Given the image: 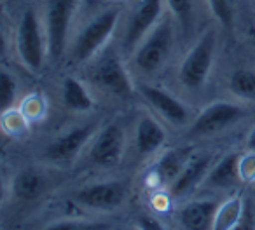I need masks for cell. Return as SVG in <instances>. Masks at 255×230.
Masks as SVG:
<instances>
[{"label": "cell", "instance_id": "1", "mask_svg": "<svg viewBox=\"0 0 255 230\" xmlns=\"http://www.w3.org/2000/svg\"><path fill=\"white\" fill-rule=\"evenodd\" d=\"M215 53L217 35L213 30H206L187 51L178 68V82L187 91H201L206 85L215 65Z\"/></svg>", "mask_w": 255, "mask_h": 230}, {"label": "cell", "instance_id": "2", "mask_svg": "<svg viewBox=\"0 0 255 230\" xmlns=\"http://www.w3.org/2000/svg\"><path fill=\"white\" fill-rule=\"evenodd\" d=\"M121 18V11L116 7L105 9L100 14L93 16L74 37L70 46V56L75 63H86L102 51L116 32Z\"/></svg>", "mask_w": 255, "mask_h": 230}, {"label": "cell", "instance_id": "3", "mask_svg": "<svg viewBox=\"0 0 255 230\" xmlns=\"http://www.w3.org/2000/svg\"><path fill=\"white\" fill-rule=\"evenodd\" d=\"M175 44V32L171 19L163 18L133 51V63L145 75L157 74L166 65Z\"/></svg>", "mask_w": 255, "mask_h": 230}, {"label": "cell", "instance_id": "4", "mask_svg": "<svg viewBox=\"0 0 255 230\" xmlns=\"http://www.w3.org/2000/svg\"><path fill=\"white\" fill-rule=\"evenodd\" d=\"M16 51L28 70L39 72L44 67V60L47 56L46 30L40 25L37 11L32 7L23 11L16 26Z\"/></svg>", "mask_w": 255, "mask_h": 230}, {"label": "cell", "instance_id": "5", "mask_svg": "<svg viewBox=\"0 0 255 230\" xmlns=\"http://www.w3.org/2000/svg\"><path fill=\"white\" fill-rule=\"evenodd\" d=\"M77 9V0H47L44 12V30L47 39V56L58 61L68 46L72 19Z\"/></svg>", "mask_w": 255, "mask_h": 230}, {"label": "cell", "instance_id": "6", "mask_svg": "<svg viewBox=\"0 0 255 230\" xmlns=\"http://www.w3.org/2000/svg\"><path fill=\"white\" fill-rule=\"evenodd\" d=\"M247 115L245 106L231 101H213L206 105L191 124V138H206L231 128Z\"/></svg>", "mask_w": 255, "mask_h": 230}, {"label": "cell", "instance_id": "7", "mask_svg": "<svg viewBox=\"0 0 255 230\" xmlns=\"http://www.w3.org/2000/svg\"><path fill=\"white\" fill-rule=\"evenodd\" d=\"M96 133V128L93 124L77 126V128L68 129L67 133L56 136L47 143L44 150V160L53 166H67L77 159L79 153L84 150L86 145L93 140Z\"/></svg>", "mask_w": 255, "mask_h": 230}, {"label": "cell", "instance_id": "8", "mask_svg": "<svg viewBox=\"0 0 255 230\" xmlns=\"http://www.w3.org/2000/svg\"><path fill=\"white\" fill-rule=\"evenodd\" d=\"M164 0H138L136 7L129 14L126 28L123 33V47L128 53L138 47L147 33L163 19Z\"/></svg>", "mask_w": 255, "mask_h": 230}, {"label": "cell", "instance_id": "9", "mask_svg": "<svg viewBox=\"0 0 255 230\" xmlns=\"http://www.w3.org/2000/svg\"><path fill=\"white\" fill-rule=\"evenodd\" d=\"M126 150V136L121 126L107 124L89 142V160L98 167H114Z\"/></svg>", "mask_w": 255, "mask_h": 230}, {"label": "cell", "instance_id": "10", "mask_svg": "<svg viewBox=\"0 0 255 230\" xmlns=\"http://www.w3.org/2000/svg\"><path fill=\"white\" fill-rule=\"evenodd\" d=\"M93 80L105 92L117 98H129L135 91L131 77L116 53H107L96 63Z\"/></svg>", "mask_w": 255, "mask_h": 230}, {"label": "cell", "instance_id": "11", "mask_svg": "<svg viewBox=\"0 0 255 230\" xmlns=\"http://www.w3.org/2000/svg\"><path fill=\"white\" fill-rule=\"evenodd\" d=\"M128 197V188L121 181H96L86 185L75 194V201L82 208L95 211H112L117 209Z\"/></svg>", "mask_w": 255, "mask_h": 230}, {"label": "cell", "instance_id": "12", "mask_svg": "<svg viewBox=\"0 0 255 230\" xmlns=\"http://www.w3.org/2000/svg\"><path fill=\"white\" fill-rule=\"evenodd\" d=\"M142 98L149 103L152 110H156L164 121L173 126H184L189 121V112L185 105L171 92L150 84H140L138 87Z\"/></svg>", "mask_w": 255, "mask_h": 230}, {"label": "cell", "instance_id": "13", "mask_svg": "<svg viewBox=\"0 0 255 230\" xmlns=\"http://www.w3.org/2000/svg\"><path fill=\"white\" fill-rule=\"evenodd\" d=\"M212 166H213L212 153H198V155L187 157V160H185L177 180L168 187L170 194L173 197H184V195L191 194L194 188L201 187V183L205 181L206 174L212 169Z\"/></svg>", "mask_w": 255, "mask_h": 230}, {"label": "cell", "instance_id": "14", "mask_svg": "<svg viewBox=\"0 0 255 230\" xmlns=\"http://www.w3.org/2000/svg\"><path fill=\"white\" fill-rule=\"evenodd\" d=\"M240 159L238 152H229L220 157L217 162H213L212 169L208 171L205 181L201 183L206 190H231L236 188L243 181L240 171Z\"/></svg>", "mask_w": 255, "mask_h": 230}, {"label": "cell", "instance_id": "15", "mask_svg": "<svg viewBox=\"0 0 255 230\" xmlns=\"http://www.w3.org/2000/svg\"><path fill=\"white\" fill-rule=\"evenodd\" d=\"M166 143L164 128L150 115H142L135 126V149L140 155H154Z\"/></svg>", "mask_w": 255, "mask_h": 230}, {"label": "cell", "instance_id": "16", "mask_svg": "<svg viewBox=\"0 0 255 230\" xmlns=\"http://www.w3.org/2000/svg\"><path fill=\"white\" fill-rule=\"evenodd\" d=\"M217 208L219 204L212 199H199V201L187 202L178 211V225L187 230L212 229Z\"/></svg>", "mask_w": 255, "mask_h": 230}, {"label": "cell", "instance_id": "17", "mask_svg": "<svg viewBox=\"0 0 255 230\" xmlns=\"http://www.w3.org/2000/svg\"><path fill=\"white\" fill-rule=\"evenodd\" d=\"M61 99L70 112H89L95 106L88 87L75 77H65L61 84Z\"/></svg>", "mask_w": 255, "mask_h": 230}, {"label": "cell", "instance_id": "18", "mask_svg": "<svg viewBox=\"0 0 255 230\" xmlns=\"http://www.w3.org/2000/svg\"><path fill=\"white\" fill-rule=\"evenodd\" d=\"M185 160H187V155L182 150H168V152H164L152 167V174L157 183L163 185V187H170L180 174Z\"/></svg>", "mask_w": 255, "mask_h": 230}, {"label": "cell", "instance_id": "19", "mask_svg": "<svg viewBox=\"0 0 255 230\" xmlns=\"http://www.w3.org/2000/svg\"><path fill=\"white\" fill-rule=\"evenodd\" d=\"M46 188V178L35 169H23L12 178V195L19 201H32Z\"/></svg>", "mask_w": 255, "mask_h": 230}, {"label": "cell", "instance_id": "20", "mask_svg": "<svg viewBox=\"0 0 255 230\" xmlns=\"http://www.w3.org/2000/svg\"><path fill=\"white\" fill-rule=\"evenodd\" d=\"M245 211V202L240 197H231L219 204L212 229H238Z\"/></svg>", "mask_w": 255, "mask_h": 230}, {"label": "cell", "instance_id": "21", "mask_svg": "<svg viewBox=\"0 0 255 230\" xmlns=\"http://www.w3.org/2000/svg\"><path fill=\"white\" fill-rule=\"evenodd\" d=\"M229 91L241 101H255V72L238 68L229 77Z\"/></svg>", "mask_w": 255, "mask_h": 230}, {"label": "cell", "instance_id": "22", "mask_svg": "<svg viewBox=\"0 0 255 230\" xmlns=\"http://www.w3.org/2000/svg\"><path fill=\"white\" fill-rule=\"evenodd\" d=\"M175 21L185 33H189L194 25V0H164Z\"/></svg>", "mask_w": 255, "mask_h": 230}, {"label": "cell", "instance_id": "23", "mask_svg": "<svg viewBox=\"0 0 255 230\" xmlns=\"http://www.w3.org/2000/svg\"><path fill=\"white\" fill-rule=\"evenodd\" d=\"M16 96H18L16 78L9 72L4 70L0 74V106H2V113L14 108Z\"/></svg>", "mask_w": 255, "mask_h": 230}, {"label": "cell", "instance_id": "24", "mask_svg": "<svg viewBox=\"0 0 255 230\" xmlns=\"http://www.w3.org/2000/svg\"><path fill=\"white\" fill-rule=\"evenodd\" d=\"M215 21L224 28H233L234 25V7L233 0H206Z\"/></svg>", "mask_w": 255, "mask_h": 230}, {"label": "cell", "instance_id": "25", "mask_svg": "<svg viewBox=\"0 0 255 230\" xmlns=\"http://www.w3.org/2000/svg\"><path fill=\"white\" fill-rule=\"evenodd\" d=\"M47 229L54 230H93V229H109L107 223L102 222H89V220H63V222H54L47 225Z\"/></svg>", "mask_w": 255, "mask_h": 230}, {"label": "cell", "instance_id": "26", "mask_svg": "<svg viewBox=\"0 0 255 230\" xmlns=\"http://www.w3.org/2000/svg\"><path fill=\"white\" fill-rule=\"evenodd\" d=\"M44 108H46V105H44V99L40 98V96L33 94V96H30L25 103H23L21 112L25 113V117L28 119V121H32V119H40V117H42Z\"/></svg>", "mask_w": 255, "mask_h": 230}, {"label": "cell", "instance_id": "27", "mask_svg": "<svg viewBox=\"0 0 255 230\" xmlns=\"http://www.w3.org/2000/svg\"><path fill=\"white\" fill-rule=\"evenodd\" d=\"M240 171H241V178H243V181L255 180V152L248 150L247 155H241Z\"/></svg>", "mask_w": 255, "mask_h": 230}, {"label": "cell", "instance_id": "28", "mask_svg": "<svg viewBox=\"0 0 255 230\" xmlns=\"http://www.w3.org/2000/svg\"><path fill=\"white\" fill-rule=\"evenodd\" d=\"M138 227H140V229H161V223L156 222L154 218H149V216H145V218H140L138 220Z\"/></svg>", "mask_w": 255, "mask_h": 230}, {"label": "cell", "instance_id": "29", "mask_svg": "<svg viewBox=\"0 0 255 230\" xmlns=\"http://www.w3.org/2000/svg\"><path fill=\"white\" fill-rule=\"evenodd\" d=\"M247 149L255 152V126L250 129V133H248V136H247Z\"/></svg>", "mask_w": 255, "mask_h": 230}, {"label": "cell", "instance_id": "30", "mask_svg": "<svg viewBox=\"0 0 255 230\" xmlns=\"http://www.w3.org/2000/svg\"><path fill=\"white\" fill-rule=\"evenodd\" d=\"M250 33H252V37H254V40H255V28H254V30H252V32H250Z\"/></svg>", "mask_w": 255, "mask_h": 230}]
</instances>
